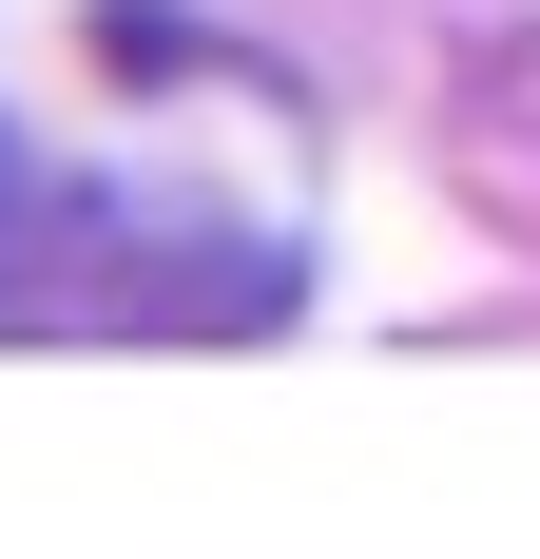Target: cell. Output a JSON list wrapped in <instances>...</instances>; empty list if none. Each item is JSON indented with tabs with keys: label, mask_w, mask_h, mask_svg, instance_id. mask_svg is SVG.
<instances>
[{
	"label": "cell",
	"mask_w": 540,
	"mask_h": 559,
	"mask_svg": "<svg viewBox=\"0 0 540 559\" xmlns=\"http://www.w3.org/2000/svg\"><path fill=\"white\" fill-rule=\"evenodd\" d=\"M290 289H309V251L270 213L0 135V347H251L290 329Z\"/></svg>",
	"instance_id": "6da1fadb"
}]
</instances>
